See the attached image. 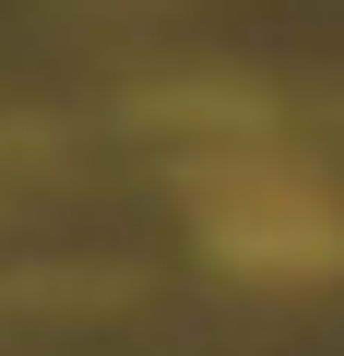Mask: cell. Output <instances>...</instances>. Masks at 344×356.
I'll use <instances>...</instances> for the list:
<instances>
[{
	"label": "cell",
	"instance_id": "6da1fadb",
	"mask_svg": "<svg viewBox=\"0 0 344 356\" xmlns=\"http://www.w3.org/2000/svg\"><path fill=\"white\" fill-rule=\"evenodd\" d=\"M179 191H190V226L226 273H261V285H320L344 273V202H332V178H309L297 154L249 143V154H190L179 166Z\"/></svg>",
	"mask_w": 344,
	"mask_h": 356
},
{
	"label": "cell",
	"instance_id": "7a4b0ae2",
	"mask_svg": "<svg viewBox=\"0 0 344 356\" xmlns=\"http://www.w3.org/2000/svg\"><path fill=\"white\" fill-rule=\"evenodd\" d=\"M261 119L273 107L249 83H166V95H142V131H190V154H249Z\"/></svg>",
	"mask_w": 344,
	"mask_h": 356
}]
</instances>
